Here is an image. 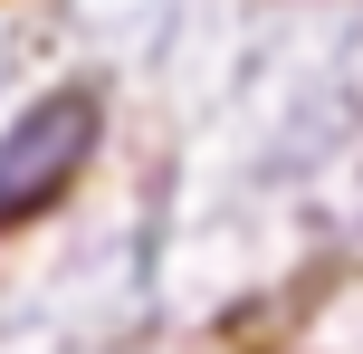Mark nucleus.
Masks as SVG:
<instances>
[{
	"label": "nucleus",
	"mask_w": 363,
	"mask_h": 354,
	"mask_svg": "<svg viewBox=\"0 0 363 354\" xmlns=\"http://www.w3.org/2000/svg\"><path fill=\"white\" fill-rule=\"evenodd\" d=\"M96 125H106V115H96L86 87H48V96H29V106L10 115V134H0V230L38 221V211L86 172Z\"/></svg>",
	"instance_id": "nucleus-1"
}]
</instances>
